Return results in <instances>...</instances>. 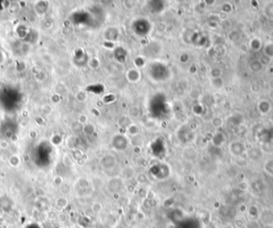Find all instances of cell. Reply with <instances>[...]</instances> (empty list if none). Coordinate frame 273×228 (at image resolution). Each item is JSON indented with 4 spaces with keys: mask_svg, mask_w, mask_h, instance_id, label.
I'll return each instance as SVG.
<instances>
[{
    "mask_svg": "<svg viewBox=\"0 0 273 228\" xmlns=\"http://www.w3.org/2000/svg\"><path fill=\"white\" fill-rule=\"evenodd\" d=\"M234 226L236 228H243L245 227V221L242 217H237L234 221Z\"/></svg>",
    "mask_w": 273,
    "mask_h": 228,
    "instance_id": "obj_1",
    "label": "cell"
},
{
    "mask_svg": "<svg viewBox=\"0 0 273 228\" xmlns=\"http://www.w3.org/2000/svg\"><path fill=\"white\" fill-rule=\"evenodd\" d=\"M57 206H58V208H60V209H63L64 207L67 206V200L63 198V197H61V198H59L57 200Z\"/></svg>",
    "mask_w": 273,
    "mask_h": 228,
    "instance_id": "obj_2",
    "label": "cell"
},
{
    "mask_svg": "<svg viewBox=\"0 0 273 228\" xmlns=\"http://www.w3.org/2000/svg\"><path fill=\"white\" fill-rule=\"evenodd\" d=\"M221 74H222L221 69H219V68H218V67H216V68H214V69H212V71H211V75H212V77H214V79L218 78V77L221 76Z\"/></svg>",
    "mask_w": 273,
    "mask_h": 228,
    "instance_id": "obj_3",
    "label": "cell"
},
{
    "mask_svg": "<svg viewBox=\"0 0 273 228\" xmlns=\"http://www.w3.org/2000/svg\"><path fill=\"white\" fill-rule=\"evenodd\" d=\"M128 130H129L130 134H137L138 131H139V129H138V127H136V125H130Z\"/></svg>",
    "mask_w": 273,
    "mask_h": 228,
    "instance_id": "obj_4",
    "label": "cell"
},
{
    "mask_svg": "<svg viewBox=\"0 0 273 228\" xmlns=\"http://www.w3.org/2000/svg\"><path fill=\"white\" fill-rule=\"evenodd\" d=\"M101 205L99 204V202H94L93 206H92V209H93V211L95 212H99L101 210Z\"/></svg>",
    "mask_w": 273,
    "mask_h": 228,
    "instance_id": "obj_5",
    "label": "cell"
},
{
    "mask_svg": "<svg viewBox=\"0 0 273 228\" xmlns=\"http://www.w3.org/2000/svg\"><path fill=\"white\" fill-rule=\"evenodd\" d=\"M54 184L56 185H61L62 184V178L61 177H56V178H54Z\"/></svg>",
    "mask_w": 273,
    "mask_h": 228,
    "instance_id": "obj_6",
    "label": "cell"
},
{
    "mask_svg": "<svg viewBox=\"0 0 273 228\" xmlns=\"http://www.w3.org/2000/svg\"><path fill=\"white\" fill-rule=\"evenodd\" d=\"M239 187H240V189H241V190H247V188H249V184H247V182H241Z\"/></svg>",
    "mask_w": 273,
    "mask_h": 228,
    "instance_id": "obj_7",
    "label": "cell"
}]
</instances>
